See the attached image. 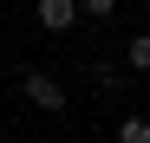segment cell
Wrapping results in <instances>:
<instances>
[{
    "instance_id": "1",
    "label": "cell",
    "mask_w": 150,
    "mask_h": 143,
    "mask_svg": "<svg viewBox=\"0 0 150 143\" xmlns=\"http://www.w3.org/2000/svg\"><path fill=\"white\" fill-rule=\"evenodd\" d=\"M20 91H26V104H39V111H65V85L52 78V72H26Z\"/></svg>"
},
{
    "instance_id": "2",
    "label": "cell",
    "mask_w": 150,
    "mask_h": 143,
    "mask_svg": "<svg viewBox=\"0 0 150 143\" xmlns=\"http://www.w3.org/2000/svg\"><path fill=\"white\" fill-rule=\"evenodd\" d=\"M39 26L46 33H72V26H79V20H85V7H79V0H39Z\"/></svg>"
},
{
    "instance_id": "3",
    "label": "cell",
    "mask_w": 150,
    "mask_h": 143,
    "mask_svg": "<svg viewBox=\"0 0 150 143\" xmlns=\"http://www.w3.org/2000/svg\"><path fill=\"white\" fill-rule=\"evenodd\" d=\"M117 143H150V117H124V124H117Z\"/></svg>"
},
{
    "instance_id": "4",
    "label": "cell",
    "mask_w": 150,
    "mask_h": 143,
    "mask_svg": "<svg viewBox=\"0 0 150 143\" xmlns=\"http://www.w3.org/2000/svg\"><path fill=\"white\" fill-rule=\"evenodd\" d=\"M124 59H131V72H150V33H137L131 46H124Z\"/></svg>"
},
{
    "instance_id": "5",
    "label": "cell",
    "mask_w": 150,
    "mask_h": 143,
    "mask_svg": "<svg viewBox=\"0 0 150 143\" xmlns=\"http://www.w3.org/2000/svg\"><path fill=\"white\" fill-rule=\"evenodd\" d=\"M79 7H85L91 20H111V13H117V0H79Z\"/></svg>"
}]
</instances>
